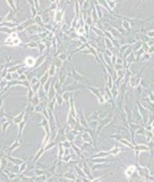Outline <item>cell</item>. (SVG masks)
<instances>
[{"instance_id": "1", "label": "cell", "mask_w": 154, "mask_h": 182, "mask_svg": "<svg viewBox=\"0 0 154 182\" xmlns=\"http://www.w3.org/2000/svg\"><path fill=\"white\" fill-rule=\"evenodd\" d=\"M19 43H21V40L18 39V36H17V33L14 32L11 33L10 35L8 36V38L5 40V45H9V46H18Z\"/></svg>"}, {"instance_id": "2", "label": "cell", "mask_w": 154, "mask_h": 182, "mask_svg": "<svg viewBox=\"0 0 154 182\" xmlns=\"http://www.w3.org/2000/svg\"><path fill=\"white\" fill-rule=\"evenodd\" d=\"M24 64H25L26 66H28V67H32L34 64H35V59L32 58V57H27L25 59V62H24Z\"/></svg>"}, {"instance_id": "3", "label": "cell", "mask_w": 154, "mask_h": 182, "mask_svg": "<svg viewBox=\"0 0 154 182\" xmlns=\"http://www.w3.org/2000/svg\"><path fill=\"white\" fill-rule=\"evenodd\" d=\"M63 13H65V10H63V9H62V10L60 11V13H59V11H58V13L56 14V16H55V18H56V22H59V21H61V19H62V16H63Z\"/></svg>"}, {"instance_id": "4", "label": "cell", "mask_w": 154, "mask_h": 182, "mask_svg": "<svg viewBox=\"0 0 154 182\" xmlns=\"http://www.w3.org/2000/svg\"><path fill=\"white\" fill-rule=\"evenodd\" d=\"M6 1H7V4L10 6V8H13L15 11L17 10V9H16V4L14 2V0H6Z\"/></svg>"}, {"instance_id": "5", "label": "cell", "mask_w": 154, "mask_h": 182, "mask_svg": "<svg viewBox=\"0 0 154 182\" xmlns=\"http://www.w3.org/2000/svg\"><path fill=\"white\" fill-rule=\"evenodd\" d=\"M23 115H24V113H21L18 116L15 118V123H19L21 122V120H22V117H23Z\"/></svg>"}, {"instance_id": "6", "label": "cell", "mask_w": 154, "mask_h": 182, "mask_svg": "<svg viewBox=\"0 0 154 182\" xmlns=\"http://www.w3.org/2000/svg\"><path fill=\"white\" fill-rule=\"evenodd\" d=\"M44 47H45V46L43 45V43H40V45H39V50H40V54H42V52H43Z\"/></svg>"}, {"instance_id": "7", "label": "cell", "mask_w": 154, "mask_h": 182, "mask_svg": "<svg viewBox=\"0 0 154 182\" xmlns=\"http://www.w3.org/2000/svg\"><path fill=\"white\" fill-rule=\"evenodd\" d=\"M55 72H56V66H55V65H51V67H50V75H53V74H55Z\"/></svg>"}, {"instance_id": "8", "label": "cell", "mask_w": 154, "mask_h": 182, "mask_svg": "<svg viewBox=\"0 0 154 182\" xmlns=\"http://www.w3.org/2000/svg\"><path fill=\"white\" fill-rule=\"evenodd\" d=\"M46 79H48V73H45V75H44V76L42 77V79H41L40 83H41V84H43V83H44V82L46 81Z\"/></svg>"}, {"instance_id": "9", "label": "cell", "mask_w": 154, "mask_h": 182, "mask_svg": "<svg viewBox=\"0 0 154 182\" xmlns=\"http://www.w3.org/2000/svg\"><path fill=\"white\" fill-rule=\"evenodd\" d=\"M27 47H31V48H36V43L35 42H30V43H27Z\"/></svg>"}, {"instance_id": "10", "label": "cell", "mask_w": 154, "mask_h": 182, "mask_svg": "<svg viewBox=\"0 0 154 182\" xmlns=\"http://www.w3.org/2000/svg\"><path fill=\"white\" fill-rule=\"evenodd\" d=\"M77 32L79 33V34H84V29H83V27H78L77 29Z\"/></svg>"}, {"instance_id": "11", "label": "cell", "mask_w": 154, "mask_h": 182, "mask_svg": "<svg viewBox=\"0 0 154 182\" xmlns=\"http://www.w3.org/2000/svg\"><path fill=\"white\" fill-rule=\"evenodd\" d=\"M36 82H38V77H33V79H32V81H31V83L32 84H35Z\"/></svg>"}, {"instance_id": "12", "label": "cell", "mask_w": 154, "mask_h": 182, "mask_svg": "<svg viewBox=\"0 0 154 182\" xmlns=\"http://www.w3.org/2000/svg\"><path fill=\"white\" fill-rule=\"evenodd\" d=\"M34 1H35V6H36V9H40V4H39V0H34Z\"/></svg>"}, {"instance_id": "13", "label": "cell", "mask_w": 154, "mask_h": 182, "mask_svg": "<svg viewBox=\"0 0 154 182\" xmlns=\"http://www.w3.org/2000/svg\"><path fill=\"white\" fill-rule=\"evenodd\" d=\"M26 77H27V76H26V74H22L21 76H19V79H21V80H26Z\"/></svg>"}, {"instance_id": "14", "label": "cell", "mask_w": 154, "mask_h": 182, "mask_svg": "<svg viewBox=\"0 0 154 182\" xmlns=\"http://www.w3.org/2000/svg\"><path fill=\"white\" fill-rule=\"evenodd\" d=\"M50 1H51V2H55V0H50Z\"/></svg>"}]
</instances>
